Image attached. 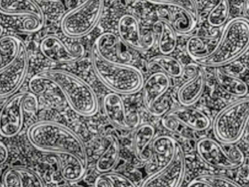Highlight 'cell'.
Returning a JSON list of instances; mask_svg holds the SVG:
<instances>
[{
  "mask_svg": "<svg viewBox=\"0 0 249 187\" xmlns=\"http://www.w3.org/2000/svg\"><path fill=\"white\" fill-rule=\"evenodd\" d=\"M29 141L36 149L52 154L73 155L88 165L87 149L81 137L63 124L39 121L27 130Z\"/></svg>",
  "mask_w": 249,
  "mask_h": 187,
  "instance_id": "cell-1",
  "label": "cell"
},
{
  "mask_svg": "<svg viewBox=\"0 0 249 187\" xmlns=\"http://www.w3.org/2000/svg\"><path fill=\"white\" fill-rule=\"evenodd\" d=\"M249 45V22L246 17L234 18L226 23L215 51L196 64L212 68L228 65L247 52Z\"/></svg>",
  "mask_w": 249,
  "mask_h": 187,
  "instance_id": "cell-2",
  "label": "cell"
},
{
  "mask_svg": "<svg viewBox=\"0 0 249 187\" xmlns=\"http://www.w3.org/2000/svg\"><path fill=\"white\" fill-rule=\"evenodd\" d=\"M40 73L57 86L75 112L84 116L97 113L99 108L97 95L87 82L65 70H43Z\"/></svg>",
  "mask_w": 249,
  "mask_h": 187,
  "instance_id": "cell-3",
  "label": "cell"
},
{
  "mask_svg": "<svg viewBox=\"0 0 249 187\" xmlns=\"http://www.w3.org/2000/svg\"><path fill=\"white\" fill-rule=\"evenodd\" d=\"M93 70L100 81L113 93L129 95L142 89L144 77L141 70L130 64L108 62L91 50Z\"/></svg>",
  "mask_w": 249,
  "mask_h": 187,
  "instance_id": "cell-4",
  "label": "cell"
},
{
  "mask_svg": "<svg viewBox=\"0 0 249 187\" xmlns=\"http://www.w3.org/2000/svg\"><path fill=\"white\" fill-rule=\"evenodd\" d=\"M249 98H240L224 107L215 115L213 131L217 141L234 145L243 137L249 122Z\"/></svg>",
  "mask_w": 249,
  "mask_h": 187,
  "instance_id": "cell-5",
  "label": "cell"
},
{
  "mask_svg": "<svg viewBox=\"0 0 249 187\" xmlns=\"http://www.w3.org/2000/svg\"><path fill=\"white\" fill-rule=\"evenodd\" d=\"M104 0H87L64 15L61 28L66 36L81 38L89 34L101 19Z\"/></svg>",
  "mask_w": 249,
  "mask_h": 187,
  "instance_id": "cell-6",
  "label": "cell"
},
{
  "mask_svg": "<svg viewBox=\"0 0 249 187\" xmlns=\"http://www.w3.org/2000/svg\"><path fill=\"white\" fill-rule=\"evenodd\" d=\"M196 151L205 164L219 169H236L245 162L244 153L239 148L231 146L230 149H225L221 143L210 137L198 140Z\"/></svg>",
  "mask_w": 249,
  "mask_h": 187,
  "instance_id": "cell-7",
  "label": "cell"
},
{
  "mask_svg": "<svg viewBox=\"0 0 249 187\" xmlns=\"http://www.w3.org/2000/svg\"><path fill=\"white\" fill-rule=\"evenodd\" d=\"M170 87V79L161 71L155 72L144 80L142 86V102L151 115L161 117L169 111L168 101L164 96Z\"/></svg>",
  "mask_w": 249,
  "mask_h": 187,
  "instance_id": "cell-8",
  "label": "cell"
},
{
  "mask_svg": "<svg viewBox=\"0 0 249 187\" xmlns=\"http://www.w3.org/2000/svg\"><path fill=\"white\" fill-rule=\"evenodd\" d=\"M28 67V53L21 41L16 56L0 68V99L15 94L27 75Z\"/></svg>",
  "mask_w": 249,
  "mask_h": 187,
  "instance_id": "cell-9",
  "label": "cell"
},
{
  "mask_svg": "<svg viewBox=\"0 0 249 187\" xmlns=\"http://www.w3.org/2000/svg\"><path fill=\"white\" fill-rule=\"evenodd\" d=\"M0 13L27 17L22 23L27 32H37L44 25L43 9L35 0H0Z\"/></svg>",
  "mask_w": 249,
  "mask_h": 187,
  "instance_id": "cell-10",
  "label": "cell"
},
{
  "mask_svg": "<svg viewBox=\"0 0 249 187\" xmlns=\"http://www.w3.org/2000/svg\"><path fill=\"white\" fill-rule=\"evenodd\" d=\"M186 175V159L183 148L178 144L173 162L162 169L150 174L141 187H180Z\"/></svg>",
  "mask_w": 249,
  "mask_h": 187,
  "instance_id": "cell-11",
  "label": "cell"
},
{
  "mask_svg": "<svg viewBox=\"0 0 249 187\" xmlns=\"http://www.w3.org/2000/svg\"><path fill=\"white\" fill-rule=\"evenodd\" d=\"M161 124L172 131H176L179 127L202 131L210 128L211 121L205 112L199 110L191 107H181L168 111L163 115Z\"/></svg>",
  "mask_w": 249,
  "mask_h": 187,
  "instance_id": "cell-12",
  "label": "cell"
},
{
  "mask_svg": "<svg viewBox=\"0 0 249 187\" xmlns=\"http://www.w3.org/2000/svg\"><path fill=\"white\" fill-rule=\"evenodd\" d=\"M27 92L10 96L0 110V134L12 137L21 131L24 124V102Z\"/></svg>",
  "mask_w": 249,
  "mask_h": 187,
  "instance_id": "cell-13",
  "label": "cell"
},
{
  "mask_svg": "<svg viewBox=\"0 0 249 187\" xmlns=\"http://www.w3.org/2000/svg\"><path fill=\"white\" fill-rule=\"evenodd\" d=\"M103 110L106 116L113 127L124 131L135 130L141 122L139 114L128 115L124 102L120 94L111 92L103 99Z\"/></svg>",
  "mask_w": 249,
  "mask_h": 187,
  "instance_id": "cell-14",
  "label": "cell"
},
{
  "mask_svg": "<svg viewBox=\"0 0 249 187\" xmlns=\"http://www.w3.org/2000/svg\"><path fill=\"white\" fill-rule=\"evenodd\" d=\"M40 50L46 58L55 62H75L81 60L85 54L84 45L77 44L70 48L55 35L43 38L40 42Z\"/></svg>",
  "mask_w": 249,
  "mask_h": 187,
  "instance_id": "cell-15",
  "label": "cell"
},
{
  "mask_svg": "<svg viewBox=\"0 0 249 187\" xmlns=\"http://www.w3.org/2000/svg\"><path fill=\"white\" fill-rule=\"evenodd\" d=\"M93 48L105 61L116 64H129L132 56L122 47V42L113 32L101 34L94 42Z\"/></svg>",
  "mask_w": 249,
  "mask_h": 187,
  "instance_id": "cell-16",
  "label": "cell"
},
{
  "mask_svg": "<svg viewBox=\"0 0 249 187\" xmlns=\"http://www.w3.org/2000/svg\"><path fill=\"white\" fill-rule=\"evenodd\" d=\"M119 39L125 45L136 51H145L152 46L154 38L145 39L141 33L139 21L132 14L121 16L118 21Z\"/></svg>",
  "mask_w": 249,
  "mask_h": 187,
  "instance_id": "cell-17",
  "label": "cell"
},
{
  "mask_svg": "<svg viewBox=\"0 0 249 187\" xmlns=\"http://www.w3.org/2000/svg\"><path fill=\"white\" fill-rule=\"evenodd\" d=\"M192 77L180 86L177 92L178 100L183 107H191L196 103L205 89V72L198 64L192 66Z\"/></svg>",
  "mask_w": 249,
  "mask_h": 187,
  "instance_id": "cell-18",
  "label": "cell"
},
{
  "mask_svg": "<svg viewBox=\"0 0 249 187\" xmlns=\"http://www.w3.org/2000/svg\"><path fill=\"white\" fill-rule=\"evenodd\" d=\"M156 130L151 124H142L135 129L133 136V148L137 159L146 162L152 157L153 140L155 138Z\"/></svg>",
  "mask_w": 249,
  "mask_h": 187,
  "instance_id": "cell-19",
  "label": "cell"
},
{
  "mask_svg": "<svg viewBox=\"0 0 249 187\" xmlns=\"http://www.w3.org/2000/svg\"><path fill=\"white\" fill-rule=\"evenodd\" d=\"M3 184L5 187H45L37 172L24 167L9 168L4 174Z\"/></svg>",
  "mask_w": 249,
  "mask_h": 187,
  "instance_id": "cell-20",
  "label": "cell"
},
{
  "mask_svg": "<svg viewBox=\"0 0 249 187\" xmlns=\"http://www.w3.org/2000/svg\"><path fill=\"white\" fill-rule=\"evenodd\" d=\"M178 144L171 136L160 135L154 139L151 150L155 158L157 169H162L173 162Z\"/></svg>",
  "mask_w": 249,
  "mask_h": 187,
  "instance_id": "cell-21",
  "label": "cell"
},
{
  "mask_svg": "<svg viewBox=\"0 0 249 187\" xmlns=\"http://www.w3.org/2000/svg\"><path fill=\"white\" fill-rule=\"evenodd\" d=\"M59 164L61 176L69 183H75L82 179L87 172V165L79 158L71 154H55Z\"/></svg>",
  "mask_w": 249,
  "mask_h": 187,
  "instance_id": "cell-22",
  "label": "cell"
},
{
  "mask_svg": "<svg viewBox=\"0 0 249 187\" xmlns=\"http://www.w3.org/2000/svg\"><path fill=\"white\" fill-rule=\"evenodd\" d=\"M106 148L96 162V169L100 173L111 172L117 165L120 154V143L115 134H107Z\"/></svg>",
  "mask_w": 249,
  "mask_h": 187,
  "instance_id": "cell-23",
  "label": "cell"
},
{
  "mask_svg": "<svg viewBox=\"0 0 249 187\" xmlns=\"http://www.w3.org/2000/svg\"><path fill=\"white\" fill-rule=\"evenodd\" d=\"M220 35L215 37L195 35L191 37L186 42V51L195 62L209 56L216 48Z\"/></svg>",
  "mask_w": 249,
  "mask_h": 187,
  "instance_id": "cell-24",
  "label": "cell"
},
{
  "mask_svg": "<svg viewBox=\"0 0 249 187\" xmlns=\"http://www.w3.org/2000/svg\"><path fill=\"white\" fill-rule=\"evenodd\" d=\"M153 29L158 37V48L161 54L170 55L177 46V34L168 20L160 19L156 20Z\"/></svg>",
  "mask_w": 249,
  "mask_h": 187,
  "instance_id": "cell-25",
  "label": "cell"
},
{
  "mask_svg": "<svg viewBox=\"0 0 249 187\" xmlns=\"http://www.w3.org/2000/svg\"><path fill=\"white\" fill-rule=\"evenodd\" d=\"M215 77L220 87L234 97H246L249 93V87L242 79L226 73L221 68H215Z\"/></svg>",
  "mask_w": 249,
  "mask_h": 187,
  "instance_id": "cell-26",
  "label": "cell"
},
{
  "mask_svg": "<svg viewBox=\"0 0 249 187\" xmlns=\"http://www.w3.org/2000/svg\"><path fill=\"white\" fill-rule=\"evenodd\" d=\"M173 7L170 10L169 23L176 34L184 35L190 34L195 29L197 20L191 13L180 7Z\"/></svg>",
  "mask_w": 249,
  "mask_h": 187,
  "instance_id": "cell-27",
  "label": "cell"
},
{
  "mask_svg": "<svg viewBox=\"0 0 249 187\" xmlns=\"http://www.w3.org/2000/svg\"><path fill=\"white\" fill-rule=\"evenodd\" d=\"M148 65L150 67L157 66L169 77H180L184 72V68L180 61L175 57L164 54L151 57L148 61Z\"/></svg>",
  "mask_w": 249,
  "mask_h": 187,
  "instance_id": "cell-28",
  "label": "cell"
},
{
  "mask_svg": "<svg viewBox=\"0 0 249 187\" xmlns=\"http://www.w3.org/2000/svg\"><path fill=\"white\" fill-rule=\"evenodd\" d=\"M230 16L229 0H216L215 5L208 13V23L213 27L218 28L227 23Z\"/></svg>",
  "mask_w": 249,
  "mask_h": 187,
  "instance_id": "cell-29",
  "label": "cell"
},
{
  "mask_svg": "<svg viewBox=\"0 0 249 187\" xmlns=\"http://www.w3.org/2000/svg\"><path fill=\"white\" fill-rule=\"evenodd\" d=\"M21 40L16 37L6 35L0 37V63L7 64L17 55Z\"/></svg>",
  "mask_w": 249,
  "mask_h": 187,
  "instance_id": "cell-30",
  "label": "cell"
},
{
  "mask_svg": "<svg viewBox=\"0 0 249 187\" xmlns=\"http://www.w3.org/2000/svg\"><path fill=\"white\" fill-rule=\"evenodd\" d=\"M154 4H165L170 7H180L189 12L196 20L198 19L197 4L195 0H147Z\"/></svg>",
  "mask_w": 249,
  "mask_h": 187,
  "instance_id": "cell-31",
  "label": "cell"
},
{
  "mask_svg": "<svg viewBox=\"0 0 249 187\" xmlns=\"http://www.w3.org/2000/svg\"><path fill=\"white\" fill-rule=\"evenodd\" d=\"M107 181V187H137L133 181L118 172L103 173Z\"/></svg>",
  "mask_w": 249,
  "mask_h": 187,
  "instance_id": "cell-32",
  "label": "cell"
},
{
  "mask_svg": "<svg viewBox=\"0 0 249 187\" xmlns=\"http://www.w3.org/2000/svg\"><path fill=\"white\" fill-rule=\"evenodd\" d=\"M199 176L208 181L212 187H241L230 178L221 175H202Z\"/></svg>",
  "mask_w": 249,
  "mask_h": 187,
  "instance_id": "cell-33",
  "label": "cell"
},
{
  "mask_svg": "<svg viewBox=\"0 0 249 187\" xmlns=\"http://www.w3.org/2000/svg\"><path fill=\"white\" fill-rule=\"evenodd\" d=\"M187 187H212V186L200 176H198L189 183Z\"/></svg>",
  "mask_w": 249,
  "mask_h": 187,
  "instance_id": "cell-34",
  "label": "cell"
},
{
  "mask_svg": "<svg viewBox=\"0 0 249 187\" xmlns=\"http://www.w3.org/2000/svg\"><path fill=\"white\" fill-rule=\"evenodd\" d=\"M8 159V150L6 146L0 141V165H2Z\"/></svg>",
  "mask_w": 249,
  "mask_h": 187,
  "instance_id": "cell-35",
  "label": "cell"
},
{
  "mask_svg": "<svg viewBox=\"0 0 249 187\" xmlns=\"http://www.w3.org/2000/svg\"><path fill=\"white\" fill-rule=\"evenodd\" d=\"M249 0H244V2H243V10H244L246 16H248V14H249Z\"/></svg>",
  "mask_w": 249,
  "mask_h": 187,
  "instance_id": "cell-36",
  "label": "cell"
},
{
  "mask_svg": "<svg viewBox=\"0 0 249 187\" xmlns=\"http://www.w3.org/2000/svg\"><path fill=\"white\" fill-rule=\"evenodd\" d=\"M86 1H87V0H75V4H76V5L75 6L79 5V4L85 2Z\"/></svg>",
  "mask_w": 249,
  "mask_h": 187,
  "instance_id": "cell-37",
  "label": "cell"
},
{
  "mask_svg": "<svg viewBox=\"0 0 249 187\" xmlns=\"http://www.w3.org/2000/svg\"><path fill=\"white\" fill-rule=\"evenodd\" d=\"M3 26H2V25L0 24V37H1L2 36V35H3Z\"/></svg>",
  "mask_w": 249,
  "mask_h": 187,
  "instance_id": "cell-38",
  "label": "cell"
},
{
  "mask_svg": "<svg viewBox=\"0 0 249 187\" xmlns=\"http://www.w3.org/2000/svg\"><path fill=\"white\" fill-rule=\"evenodd\" d=\"M0 187H2V186L0 184Z\"/></svg>",
  "mask_w": 249,
  "mask_h": 187,
  "instance_id": "cell-39",
  "label": "cell"
}]
</instances>
